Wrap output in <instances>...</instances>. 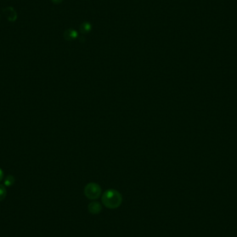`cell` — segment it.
Listing matches in <instances>:
<instances>
[{"mask_svg": "<svg viewBox=\"0 0 237 237\" xmlns=\"http://www.w3.org/2000/svg\"><path fill=\"white\" fill-rule=\"evenodd\" d=\"M101 201L103 205L108 209H117L122 203V196L115 189H108L102 195Z\"/></svg>", "mask_w": 237, "mask_h": 237, "instance_id": "cell-1", "label": "cell"}, {"mask_svg": "<svg viewBox=\"0 0 237 237\" xmlns=\"http://www.w3.org/2000/svg\"><path fill=\"white\" fill-rule=\"evenodd\" d=\"M84 194L89 200L98 199L101 195V188L98 184L88 183L84 189Z\"/></svg>", "mask_w": 237, "mask_h": 237, "instance_id": "cell-2", "label": "cell"}, {"mask_svg": "<svg viewBox=\"0 0 237 237\" xmlns=\"http://www.w3.org/2000/svg\"><path fill=\"white\" fill-rule=\"evenodd\" d=\"M3 13L5 15V17H6V19L9 20V22H13L17 20V13L15 10V9L11 6H8L4 9Z\"/></svg>", "mask_w": 237, "mask_h": 237, "instance_id": "cell-3", "label": "cell"}, {"mask_svg": "<svg viewBox=\"0 0 237 237\" xmlns=\"http://www.w3.org/2000/svg\"><path fill=\"white\" fill-rule=\"evenodd\" d=\"M88 210L92 214H98L101 212L102 206L98 202H92L88 205Z\"/></svg>", "mask_w": 237, "mask_h": 237, "instance_id": "cell-4", "label": "cell"}, {"mask_svg": "<svg viewBox=\"0 0 237 237\" xmlns=\"http://www.w3.org/2000/svg\"><path fill=\"white\" fill-rule=\"evenodd\" d=\"M63 37L66 40L71 41L72 40H74L78 37V33L76 30L73 29L72 28H67L66 30L64 33H63Z\"/></svg>", "mask_w": 237, "mask_h": 237, "instance_id": "cell-5", "label": "cell"}, {"mask_svg": "<svg viewBox=\"0 0 237 237\" xmlns=\"http://www.w3.org/2000/svg\"><path fill=\"white\" fill-rule=\"evenodd\" d=\"M79 30L81 33H88L92 30V24L88 22H84L81 24Z\"/></svg>", "mask_w": 237, "mask_h": 237, "instance_id": "cell-6", "label": "cell"}, {"mask_svg": "<svg viewBox=\"0 0 237 237\" xmlns=\"http://www.w3.org/2000/svg\"><path fill=\"white\" fill-rule=\"evenodd\" d=\"M15 182V178H13V175H8L7 177L5 179L4 181V184L7 186H12L13 184Z\"/></svg>", "mask_w": 237, "mask_h": 237, "instance_id": "cell-7", "label": "cell"}, {"mask_svg": "<svg viewBox=\"0 0 237 237\" xmlns=\"http://www.w3.org/2000/svg\"><path fill=\"white\" fill-rule=\"evenodd\" d=\"M6 196V189L2 184H0V201H3Z\"/></svg>", "mask_w": 237, "mask_h": 237, "instance_id": "cell-8", "label": "cell"}, {"mask_svg": "<svg viewBox=\"0 0 237 237\" xmlns=\"http://www.w3.org/2000/svg\"><path fill=\"white\" fill-rule=\"evenodd\" d=\"M52 2L55 4H59L61 3L62 2H63V0H51Z\"/></svg>", "mask_w": 237, "mask_h": 237, "instance_id": "cell-9", "label": "cell"}, {"mask_svg": "<svg viewBox=\"0 0 237 237\" xmlns=\"http://www.w3.org/2000/svg\"><path fill=\"white\" fill-rule=\"evenodd\" d=\"M3 178H4V173L1 168H0V181L2 180Z\"/></svg>", "mask_w": 237, "mask_h": 237, "instance_id": "cell-10", "label": "cell"}]
</instances>
